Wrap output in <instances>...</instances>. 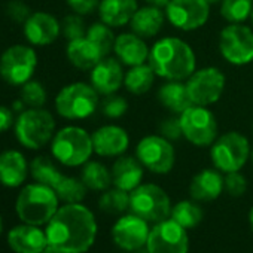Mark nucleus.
<instances>
[{
	"label": "nucleus",
	"instance_id": "nucleus-1",
	"mask_svg": "<svg viewBox=\"0 0 253 253\" xmlns=\"http://www.w3.org/2000/svg\"><path fill=\"white\" fill-rule=\"evenodd\" d=\"M48 244L63 253H85L94 244L97 222L91 210L81 203L64 204L45 228Z\"/></svg>",
	"mask_w": 253,
	"mask_h": 253
},
{
	"label": "nucleus",
	"instance_id": "nucleus-2",
	"mask_svg": "<svg viewBox=\"0 0 253 253\" xmlns=\"http://www.w3.org/2000/svg\"><path fill=\"white\" fill-rule=\"evenodd\" d=\"M155 75L166 81H185L197 69L194 49L179 38H163L154 43L148 58Z\"/></svg>",
	"mask_w": 253,
	"mask_h": 253
},
{
	"label": "nucleus",
	"instance_id": "nucleus-3",
	"mask_svg": "<svg viewBox=\"0 0 253 253\" xmlns=\"http://www.w3.org/2000/svg\"><path fill=\"white\" fill-rule=\"evenodd\" d=\"M60 198L51 186L30 183L24 186L15 201V211L21 222L29 225H46L57 213Z\"/></svg>",
	"mask_w": 253,
	"mask_h": 253
},
{
	"label": "nucleus",
	"instance_id": "nucleus-4",
	"mask_svg": "<svg viewBox=\"0 0 253 253\" xmlns=\"http://www.w3.org/2000/svg\"><path fill=\"white\" fill-rule=\"evenodd\" d=\"M51 152L58 163L67 167H79L89 161L94 152L91 134L76 125L61 128L51 140Z\"/></svg>",
	"mask_w": 253,
	"mask_h": 253
},
{
	"label": "nucleus",
	"instance_id": "nucleus-5",
	"mask_svg": "<svg viewBox=\"0 0 253 253\" xmlns=\"http://www.w3.org/2000/svg\"><path fill=\"white\" fill-rule=\"evenodd\" d=\"M54 116L42 107H30L23 110L15 121L17 140L27 149H42L54 139Z\"/></svg>",
	"mask_w": 253,
	"mask_h": 253
},
{
	"label": "nucleus",
	"instance_id": "nucleus-6",
	"mask_svg": "<svg viewBox=\"0 0 253 253\" xmlns=\"http://www.w3.org/2000/svg\"><path fill=\"white\" fill-rule=\"evenodd\" d=\"M98 92L92 85L85 82H73L66 85L55 97V109L66 119L89 118L98 107Z\"/></svg>",
	"mask_w": 253,
	"mask_h": 253
},
{
	"label": "nucleus",
	"instance_id": "nucleus-7",
	"mask_svg": "<svg viewBox=\"0 0 253 253\" xmlns=\"http://www.w3.org/2000/svg\"><path fill=\"white\" fill-rule=\"evenodd\" d=\"M250 143L246 136L237 131L225 133L211 145L210 157L213 166L223 173L240 171L250 158Z\"/></svg>",
	"mask_w": 253,
	"mask_h": 253
},
{
	"label": "nucleus",
	"instance_id": "nucleus-8",
	"mask_svg": "<svg viewBox=\"0 0 253 253\" xmlns=\"http://www.w3.org/2000/svg\"><path fill=\"white\" fill-rule=\"evenodd\" d=\"M130 210L146 222H161L171 214V203L158 185L142 183L130 192Z\"/></svg>",
	"mask_w": 253,
	"mask_h": 253
},
{
	"label": "nucleus",
	"instance_id": "nucleus-9",
	"mask_svg": "<svg viewBox=\"0 0 253 253\" xmlns=\"http://www.w3.org/2000/svg\"><path fill=\"white\" fill-rule=\"evenodd\" d=\"M180 116L183 137L198 146L207 148L217 139V119L207 106L192 104Z\"/></svg>",
	"mask_w": 253,
	"mask_h": 253
},
{
	"label": "nucleus",
	"instance_id": "nucleus-10",
	"mask_svg": "<svg viewBox=\"0 0 253 253\" xmlns=\"http://www.w3.org/2000/svg\"><path fill=\"white\" fill-rule=\"evenodd\" d=\"M38 55L35 49L26 45H14L0 57V76L11 85L23 86L36 70Z\"/></svg>",
	"mask_w": 253,
	"mask_h": 253
},
{
	"label": "nucleus",
	"instance_id": "nucleus-11",
	"mask_svg": "<svg viewBox=\"0 0 253 253\" xmlns=\"http://www.w3.org/2000/svg\"><path fill=\"white\" fill-rule=\"evenodd\" d=\"M136 158L149 171L166 174L174 167L176 152L169 139L163 137L161 134H151L137 143Z\"/></svg>",
	"mask_w": 253,
	"mask_h": 253
},
{
	"label": "nucleus",
	"instance_id": "nucleus-12",
	"mask_svg": "<svg viewBox=\"0 0 253 253\" xmlns=\"http://www.w3.org/2000/svg\"><path fill=\"white\" fill-rule=\"evenodd\" d=\"M219 51L234 66H246L253 61V32L243 24H229L219 35Z\"/></svg>",
	"mask_w": 253,
	"mask_h": 253
},
{
	"label": "nucleus",
	"instance_id": "nucleus-13",
	"mask_svg": "<svg viewBox=\"0 0 253 253\" xmlns=\"http://www.w3.org/2000/svg\"><path fill=\"white\" fill-rule=\"evenodd\" d=\"M225 82V75L217 67H204L195 70L186 79V88L192 100V104H214L223 94Z\"/></svg>",
	"mask_w": 253,
	"mask_h": 253
},
{
	"label": "nucleus",
	"instance_id": "nucleus-14",
	"mask_svg": "<svg viewBox=\"0 0 253 253\" xmlns=\"http://www.w3.org/2000/svg\"><path fill=\"white\" fill-rule=\"evenodd\" d=\"M166 17L173 27L182 32H194L207 23L210 3L207 0H170Z\"/></svg>",
	"mask_w": 253,
	"mask_h": 253
},
{
	"label": "nucleus",
	"instance_id": "nucleus-15",
	"mask_svg": "<svg viewBox=\"0 0 253 253\" xmlns=\"http://www.w3.org/2000/svg\"><path fill=\"white\" fill-rule=\"evenodd\" d=\"M146 247L149 253H188L186 229L173 219H164L151 229Z\"/></svg>",
	"mask_w": 253,
	"mask_h": 253
},
{
	"label": "nucleus",
	"instance_id": "nucleus-16",
	"mask_svg": "<svg viewBox=\"0 0 253 253\" xmlns=\"http://www.w3.org/2000/svg\"><path fill=\"white\" fill-rule=\"evenodd\" d=\"M149 232L151 229L146 220L134 213L122 216L112 228V237L116 246L128 252L146 246Z\"/></svg>",
	"mask_w": 253,
	"mask_h": 253
},
{
	"label": "nucleus",
	"instance_id": "nucleus-17",
	"mask_svg": "<svg viewBox=\"0 0 253 253\" xmlns=\"http://www.w3.org/2000/svg\"><path fill=\"white\" fill-rule=\"evenodd\" d=\"M94 152L100 157H121L128 149L130 137L119 125H103L92 134Z\"/></svg>",
	"mask_w": 253,
	"mask_h": 253
},
{
	"label": "nucleus",
	"instance_id": "nucleus-18",
	"mask_svg": "<svg viewBox=\"0 0 253 253\" xmlns=\"http://www.w3.org/2000/svg\"><path fill=\"white\" fill-rule=\"evenodd\" d=\"M124 69L122 63L113 57H104L91 70L89 79L94 89L101 95H109L116 92L121 85H124Z\"/></svg>",
	"mask_w": 253,
	"mask_h": 253
},
{
	"label": "nucleus",
	"instance_id": "nucleus-19",
	"mask_svg": "<svg viewBox=\"0 0 253 253\" xmlns=\"http://www.w3.org/2000/svg\"><path fill=\"white\" fill-rule=\"evenodd\" d=\"M60 33L61 24L55 17L46 12H35L24 23V36L36 46L51 45L58 39Z\"/></svg>",
	"mask_w": 253,
	"mask_h": 253
},
{
	"label": "nucleus",
	"instance_id": "nucleus-20",
	"mask_svg": "<svg viewBox=\"0 0 253 253\" xmlns=\"http://www.w3.org/2000/svg\"><path fill=\"white\" fill-rule=\"evenodd\" d=\"M8 244L15 253H42L48 240L45 231L39 226L23 223L8 232Z\"/></svg>",
	"mask_w": 253,
	"mask_h": 253
},
{
	"label": "nucleus",
	"instance_id": "nucleus-21",
	"mask_svg": "<svg viewBox=\"0 0 253 253\" xmlns=\"http://www.w3.org/2000/svg\"><path fill=\"white\" fill-rule=\"evenodd\" d=\"M113 51L116 58L128 67L139 66L148 61L149 58V48L143 38L137 36L136 33H122L116 36Z\"/></svg>",
	"mask_w": 253,
	"mask_h": 253
},
{
	"label": "nucleus",
	"instance_id": "nucleus-22",
	"mask_svg": "<svg viewBox=\"0 0 253 253\" xmlns=\"http://www.w3.org/2000/svg\"><path fill=\"white\" fill-rule=\"evenodd\" d=\"M143 169L145 167L142 166V163L137 158L128 157V155H121L115 161L112 171H110L112 183L115 185V188L131 192L139 185H142Z\"/></svg>",
	"mask_w": 253,
	"mask_h": 253
},
{
	"label": "nucleus",
	"instance_id": "nucleus-23",
	"mask_svg": "<svg viewBox=\"0 0 253 253\" xmlns=\"http://www.w3.org/2000/svg\"><path fill=\"white\" fill-rule=\"evenodd\" d=\"M29 174V164L18 151H5L0 154V183L6 188H17L24 183Z\"/></svg>",
	"mask_w": 253,
	"mask_h": 253
},
{
	"label": "nucleus",
	"instance_id": "nucleus-24",
	"mask_svg": "<svg viewBox=\"0 0 253 253\" xmlns=\"http://www.w3.org/2000/svg\"><path fill=\"white\" fill-rule=\"evenodd\" d=\"M137 9V0H101L98 6V15L104 24L116 29L130 24Z\"/></svg>",
	"mask_w": 253,
	"mask_h": 253
},
{
	"label": "nucleus",
	"instance_id": "nucleus-25",
	"mask_svg": "<svg viewBox=\"0 0 253 253\" xmlns=\"http://www.w3.org/2000/svg\"><path fill=\"white\" fill-rule=\"evenodd\" d=\"M69 61L79 70H92L106 55L86 36L70 41L66 49Z\"/></svg>",
	"mask_w": 253,
	"mask_h": 253
},
{
	"label": "nucleus",
	"instance_id": "nucleus-26",
	"mask_svg": "<svg viewBox=\"0 0 253 253\" xmlns=\"http://www.w3.org/2000/svg\"><path fill=\"white\" fill-rule=\"evenodd\" d=\"M223 189V177L213 169H206L197 173L189 185V194L195 201H213Z\"/></svg>",
	"mask_w": 253,
	"mask_h": 253
},
{
	"label": "nucleus",
	"instance_id": "nucleus-27",
	"mask_svg": "<svg viewBox=\"0 0 253 253\" xmlns=\"http://www.w3.org/2000/svg\"><path fill=\"white\" fill-rule=\"evenodd\" d=\"M166 18H167L166 12H163L161 8L148 5L136 11V14L133 15L130 21V27H131V32L136 33L137 36L143 39H149V38L157 36L161 32Z\"/></svg>",
	"mask_w": 253,
	"mask_h": 253
},
{
	"label": "nucleus",
	"instance_id": "nucleus-28",
	"mask_svg": "<svg viewBox=\"0 0 253 253\" xmlns=\"http://www.w3.org/2000/svg\"><path fill=\"white\" fill-rule=\"evenodd\" d=\"M157 97L158 101L174 115H182L192 106L186 84H182V81H167L158 88Z\"/></svg>",
	"mask_w": 253,
	"mask_h": 253
},
{
	"label": "nucleus",
	"instance_id": "nucleus-29",
	"mask_svg": "<svg viewBox=\"0 0 253 253\" xmlns=\"http://www.w3.org/2000/svg\"><path fill=\"white\" fill-rule=\"evenodd\" d=\"M155 76L157 75L151 64L143 63L139 66H133L124 76V86L134 95H142L152 88Z\"/></svg>",
	"mask_w": 253,
	"mask_h": 253
},
{
	"label": "nucleus",
	"instance_id": "nucleus-30",
	"mask_svg": "<svg viewBox=\"0 0 253 253\" xmlns=\"http://www.w3.org/2000/svg\"><path fill=\"white\" fill-rule=\"evenodd\" d=\"M81 180L91 191H106L112 183V173L97 161H88L82 167Z\"/></svg>",
	"mask_w": 253,
	"mask_h": 253
},
{
	"label": "nucleus",
	"instance_id": "nucleus-31",
	"mask_svg": "<svg viewBox=\"0 0 253 253\" xmlns=\"http://www.w3.org/2000/svg\"><path fill=\"white\" fill-rule=\"evenodd\" d=\"M30 171H32V176L36 182L43 183L46 186H51L52 189L58 185V182L64 176L57 169V166L52 163V160L45 157V155H39L32 161Z\"/></svg>",
	"mask_w": 253,
	"mask_h": 253
},
{
	"label": "nucleus",
	"instance_id": "nucleus-32",
	"mask_svg": "<svg viewBox=\"0 0 253 253\" xmlns=\"http://www.w3.org/2000/svg\"><path fill=\"white\" fill-rule=\"evenodd\" d=\"M86 189L88 188L85 186V183L81 179L70 177V176H63L61 180L58 182V185L54 188L60 201H63L66 204L81 203L86 195Z\"/></svg>",
	"mask_w": 253,
	"mask_h": 253
},
{
	"label": "nucleus",
	"instance_id": "nucleus-33",
	"mask_svg": "<svg viewBox=\"0 0 253 253\" xmlns=\"http://www.w3.org/2000/svg\"><path fill=\"white\" fill-rule=\"evenodd\" d=\"M253 9V0H222L220 15L231 24H241L250 18Z\"/></svg>",
	"mask_w": 253,
	"mask_h": 253
},
{
	"label": "nucleus",
	"instance_id": "nucleus-34",
	"mask_svg": "<svg viewBox=\"0 0 253 253\" xmlns=\"http://www.w3.org/2000/svg\"><path fill=\"white\" fill-rule=\"evenodd\" d=\"M98 207L109 214H119L130 209V192L122 191L119 188L106 189L100 197Z\"/></svg>",
	"mask_w": 253,
	"mask_h": 253
},
{
	"label": "nucleus",
	"instance_id": "nucleus-35",
	"mask_svg": "<svg viewBox=\"0 0 253 253\" xmlns=\"http://www.w3.org/2000/svg\"><path fill=\"white\" fill-rule=\"evenodd\" d=\"M171 219L185 229L195 228L203 219V210L192 201H180L171 209Z\"/></svg>",
	"mask_w": 253,
	"mask_h": 253
},
{
	"label": "nucleus",
	"instance_id": "nucleus-36",
	"mask_svg": "<svg viewBox=\"0 0 253 253\" xmlns=\"http://www.w3.org/2000/svg\"><path fill=\"white\" fill-rule=\"evenodd\" d=\"M86 38L89 41H92L100 49L101 52L107 57L110 51H113V45H115V39L116 36L112 32V27H109L107 24H104L103 21L100 23H94L88 27L86 30Z\"/></svg>",
	"mask_w": 253,
	"mask_h": 253
},
{
	"label": "nucleus",
	"instance_id": "nucleus-37",
	"mask_svg": "<svg viewBox=\"0 0 253 253\" xmlns=\"http://www.w3.org/2000/svg\"><path fill=\"white\" fill-rule=\"evenodd\" d=\"M21 100L27 107H42L46 103V91L38 81H29L21 88Z\"/></svg>",
	"mask_w": 253,
	"mask_h": 253
},
{
	"label": "nucleus",
	"instance_id": "nucleus-38",
	"mask_svg": "<svg viewBox=\"0 0 253 253\" xmlns=\"http://www.w3.org/2000/svg\"><path fill=\"white\" fill-rule=\"evenodd\" d=\"M100 110L106 118L110 119H118L121 116H124L128 110V101L125 100V97L113 92L109 95H104L101 104H100Z\"/></svg>",
	"mask_w": 253,
	"mask_h": 253
},
{
	"label": "nucleus",
	"instance_id": "nucleus-39",
	"mask_svg": "<svg viewBox=\"0 0 253 253\" xmlns=\"http://www.w3.org/2000/svg\"><path fill=\"white\" fill-rule=\"evenodd\" d=\"M86 27H85V23L82 20V15L79 14H72V15H67L63 23H61V32L64 35V38L70 42V41H75V39H81V38H85L86 36Z\"/></svg>",
	"mask_w": 253,
	"mask_h": 253
},
{
	"label": "nucleus",
	"instance_id": "nucleus-40",
	"mask_svg": "<svg viewBox=\"0 0 253 253\" xmlns=\"http://www.w3.org/2000/svg\"><path fill=\"white\" fill-rule=\"evenodd\" d=\"M158 130H160V134L163 137L169 139L170 142L179 140L180 137H183L180 116H169V118H164L160 122V125H158Z\"/></svg>",
	"mask_w": 253,
	"mask_h": 253
},
{
	"label": "nucleus",
	"instance_id": "nucleus-41",
	"mask_svg": "<svg viewBox=\"0 0 253 253\" xmlns=\"http://www.w3.org/2000/svg\"><path fill=\"white\" fill-rule=\"evenodd\" d=\"M223 188L229 195L240 197L247 189V180L240 171H231L223 177Z\"/></svg>",
	"mask_w": 253,
	"mask_h": 253
},
{
	"label": "nucleus",
	"instance_id": "nucleus-42",
	"mask_svg": "<svg viewBox=\"0 0 253 253\" xmlns=\"http://www.w3.org/2000/svg\"><path fill=\"white\" fill-rule=\"evenodd\" d=\"M6 14L15 23H26L32 15L29 6L24 2H21V0H12V2H9L6 6Z\"/></svg>",
	"mask_w": 253,
	"mask_h": 253
},
{
	"label": "nucleus",
	"instance_id": "nucleus-43",
	"mask_svg": "<svg viewBox=\"0 0 253 253\" xmlns=\"http://www.w3.org/2000/svg\"><path fill=\"white\" fill-rule=\"evenodd\" d=\"M66 2L75 14L88 15L98 9L101 0H66Z\"/></svg>",
	"mask_w": 253,
	"mask_h": 253
},
{
	"label": "nucleus",
	"instance_id": "nucleus-44",
	"mask_svg": "<svg viewBox=\"0 0 253 253\" xmlns=\"http://www.w3.org/2000/svg\"><path fill=\"white\" fill-rule=\"evenodd\" d=\"M15 124L12 110L6 106H0V133L9 130L11 126Z\"/></svg>",
	"mask_w": 253,
	"mask_h": 253
},
{
	"label": "nucleus",
	"instance_id": "nucleus-45",
	"mask_svg": "<svg viewBox=\"0 0 253 253\" xmlns=\"http://www.w3.org/2000/svg\"><path fill=\"white\" fill-rule=\"evenodd\" d=\"M145 2L151 6H155V8H167V5L170 3V0H145Z\"/></svg>",
	"mask_w": 253,
	"mask_h": 253
},
{
	"label": "nucleus",
	"instance_id": "nucleus-46",
	"mask_svg": "<svg viewBox=\"0 0 253 253\" xmlns=\"http://www.w3.org/2000/svg\"><path fill=\"white\" fill-rule=\"evenodd\" d=\"M42 253H63V252H61V250H58L57 247H54V246L48 244V246L42 250Z\"/></svg>",
	"mask_w": 253,
	"mask_h": 253
},
{
	"label": "nucleus",
	"instance_id": "nucleus-47",
	"mask_svg": "<svg viewBox=\"0 0 253 253\" xmlns=\"http://www.w3.org/2000/svg\"><path fill=\"white\" fill-rule=\"evenodd\" d=\"M249 222H250V226L253 229V207L250 209V213H249Z\"/></svg>",
	"mask_w": 253,
	"mask_h": 253
},
{
	"label": "nucleus",
	"instance_id": "nucleus-48",
	"mask_svg": "<svg viewBox=\"0 0 253 253\" xmlns=\"http://www.w3.org/2000/svg\"><path fill=\"white\" fill-rule=\"evenodd\" d=\"M207 2H209L210 5H214V3H220L222 0H207Z\"/></svg>",
	"mask_w": 253,
	"mask_h": 253
},
{
	"label": "nucleus",
	"instance_id": "nucleus-49",
	"mask_svg": "<svg viewBox=\"0 0 253 253\" xmlns=\"http://www.w3.org/2000/svg\"><path fill=\"white\" fill-rule=\"evenodd\" d=\"M3 231V220H2V216H0V234Z\"/></svg>",
	"mask_w": 253,
	"mask_h": 253
},
{
	"label": "nucleus",
	"instance_id": "nucleus-50",
	"mask_svg": "<svg viewBox=\"0 0 253 253\" xmlns=\"http://www.w3.org/2000/svg\"><path fill=\"white\" fill-rule=\"evenodd\" d=\"M250 160H252V163H253V148H252V151H250Z\"/></svg>",
	"mask_w": 253,
	"mask_h": 253
},
{
	"label": "nucleus",
	"instance_id": "nucleus-51",
	"mask_svg": "<svg viewBox=\"0 0 253 253\" xmlns=\"http://www.w3.org/2000/svg\"><path fill=\"white\" fill-rule=\"evenodd\" d=\"M250 18H252V23H253V9H252V14H250Z\"/></svg>",
	"mask_w": 253,
	"mask_h": 253
},
{
	"label": "nucleus",
	"instance_id": "nucleus-52",
	"mask_svg": "<svg viewBox=\"0 0 253 253\" xmlns=\"http://www.w3.org/2000/svg\"><path fill=\"white\" fill-rule=\"evenodd\" d=\"M252 128H253V124H252Z\"/></svg>",
	"mask_w": 253,
	"mask_h": 253
}]
</instances>
